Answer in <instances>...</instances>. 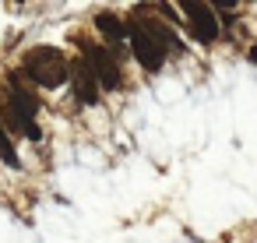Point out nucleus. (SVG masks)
Listing matches in <instances>:
<instances>
[{
    "label": "nucleus",
    "mask_w": 257,
    "mask_h": 243,
    "mask_svg": "<svg viewBox=\"0 0 257 243\" xmlns=\"http://www.w3.org/2000/svg\"><path fill=\"white\" fill-rule=\"evenodd\" d=\"M22 74H29L39 88H60L71 78V67H67V60H64V53L57 46H39V50H32L25 57Z\"/></svg>",
    "instance_id": "f257e3e1"
},
{
    "label": "nucleus",
    "mask_w": 257,
    "mask_h": 243,
    "mask_svg": "<svg viewBox=\"0 0 257 243\" xmlns=\"http://www.w3.org/2000/svg\"><path fill=\"white\" fill-rule=\"evenodd\" d=\"M36 113H39L36 95L22 88V78H18V74H11V95H8V102H4V116H8V124L18 127L29 141H39L43 131H39V124H36Z\"/></svg>",
    "instance_id": "f03ea898"
},
{
    "label": "nucleus",
    "mask_w": 257,
    "mask_h": 243,
    "mask_svg": "<svg viewBox=\"0 0 257 243\" xmlns=\"http://www.w3.org/2000/svg\"><path fill=\"white\" fill-rule=\"evenodd\" d=\"M81 50H85V64H88L92 78L99 81V92L102 88L106 92H116L120 88V67H116L113 53L106 46H92V43H81Z\"/></svg>",
    "instance_id": "7ed1b4c3"
},
{
    "label": "nucleus",
    "mask_w": 257,
    "mask_h": 243,
    "mask_svg": "<svg viewBox=\"0 0 257 243\" xmlns=\"http://www.w3.org/2000/svg\"><path fill=\"white\" fill-rule=\"evenodd\" d=\"M127 39H131V50H134V60L145 67V71H159L166 64V50L138 25V22H127Z\"/></svg>",
    "instance_id": "20e7f679"
},
{
    "label": "nucleus",
    "mask_w": 257,
    "mask_h": 243,
    "mask_svg": "<svg viewBox=\"0 0 257 243\" xmlns=\"http://www.w3.org/2000/svg\"><path fill=\"white\" fill-rule=\"evenodd\" d=\"M183 15H187V25L194 32L197 43H215L218 39V18H215V8L208 4H183Z\"/></svg>",
    "instance_id": "39448f33"
},
{
    "label": "nucleus",
    "mask_w": 257,
    "mask_h": 243,
    "mask_svg": "<svg viewBox=\"0 0 257 243\" xmlns=\"http://www.w3.org/2000/svg\"><path fill=\"white\" fill-rule=\"evenodd\" d=\"M71 67V85H74V95H78V102L81 106H95L99 102V81L92 78V71H88V64L85 60H74V64H67Z\"/></svg>",
    "instance_id": "423d86ee"
},
{
    "label": "nucleus",
    "mask_w": 257,
    "mask_h": 243,
    "mask_svg": "<svg viewBox=\"0 0 257 243\" xmlns=\"http://www.w3.org/2000/svg\"><path fill=\"white\" fill-rule=\"evenodd\" d=\"M95 29H99V32H102L116 50H120V43L127 39V22H120V18H116V15H109V11L95 15Z\"/></svg>",
    "instance_id": "0eeeda50"
},
{
    "label": "nucleus",
    "mask_w": 257,
    "mask_h": 243,
    "mask_svg": "<svg viewBox=\"0 0 257 243\" xmlns=\"http://www.w3.org/2000/svg\"><path fill=\"white\" fill-rule=\"evenodd\" d=\"M0 159H4L11 169H22V159H18V152H15V145H11V138L4 131V120H0Z\"/></svg>",
    "instance_id": "6e6552de"
},
{
    "label": "nucleus",
    "mask_w": 257,
    "mask_h": 243,
    "mask_svg": "<svg viewBox=\"0 0 257 243\" xmlns=\"http://www.w3.org/2000/svg\"><path fill=\"white\" fill-rule=\"evenodd\" d=\"M250 64H253V67H257V46H253V50H250Z\"/></svg>",
    "instance_id": "1a4fd4ad"
}]
</instances>
